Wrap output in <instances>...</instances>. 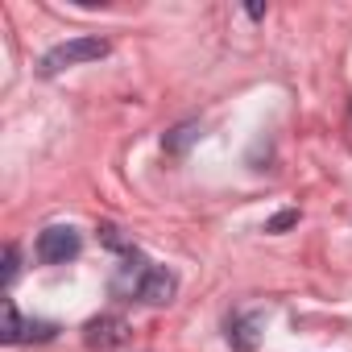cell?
<instances>
[{"mask_svg":"<svg viewBox=\"0 0 352 352\" xmlns=\"http://www.w3.org/2000/svg\"><path fill=\"white\" fill-rule=\"evenodd\" d=\"M120 294H129V298H141V302H149V307H166L170 298H174V290H179V278H174L166 265H149L137 249L124 257V265H120V274H116V282H112Z\"/></svg>","mask_w":352,"mask_h":352,"instance_id":"cell-1","label":"cell"},{"mask_svg":"<svg viewBox=\"0 0 352 352\" xmlns=\"http://www.w3.org/2000/svg\"><path fill=\"white\" fill-rule=\"evenodd\" d=\"M17 245H5V286H13L17 282Z\"/></svg>","mask_w":352,"mask_h":352,"instance_id":"cell-10","label":"cell"},{"mask_svg":"<svg viewBox=\"0 0 352 352\" xmlns=\"http://www.w3.org/2000/svg\"><path fill=\"white\" fill-rule=\"evenodd\" d=\"M83 340H87V348L116 352V348L129 340V323H124L120 315H96V319H87V327H83Z\"/></svg>","mask_w":352,"mask_h":352,"instance_id":"cell-5","label":"cell"},{"mask_svg":"<svg viewBox=\"0 0 352 352\" xmlns=\"http://www.w3.org/2000/svg\"><path fill=\"white\" fill-rule=\"evenodd\" d=\"M112 46H108V38H71V42H63V46H54V50H46V58H42V75L50 79V75H58V71H67V67H79V63H96V58H104Z\"/></svg>","mask_w":352,"mask_h":352,"instance_id":"cell-2","label":"cell"},{"mask_svg":"<svg viewBox=\"0 0 352 352\" xmlns=\"http://www.w3.org/2000/svg\"><path fill=\"white\" fill-rule=\"evenodd\" d=\"M257 340H261V311H245L228 319V344L236 352H253Z\"/></svg>","mask_w":352,"mask_h":352,"instance_id":"cell-6","label":"cell"},{"mask_svg":"<svg viewBox=\"0 0 352 352\" xmlns=\"http://www.w3.org/2000/svg\"><path fill=\"white\" fill-rule=\"evenodd\" d=\"M54 336H58L54 323H46V319H21L17 307H13V298H5V323H0V340H5V344H34V340L46 344Z\"/></svg>","mask_w":352,"mask_h":352,"instance_id":"cell-4","label":"cell"},{"mask_svg":"<svg viewBox=\"0 0 352 352\" xmlns=\"http://www.w3.org/2000/svg\"><path fill=\"white\" fill-rule=\"evenodd\" d=\"M79 249H83V241H79V232H75L71 224H50V228H42V232H38V245H34V253H38L42 265H67V261L79 257Z\"/></svg>","mask_w":352,"mask_h":352,"instance_id":"cell-3","label":"cell"},{"mask_svg":"<svg viewBox=\"0 0 352 352\" xmlns=\"http://www.w3.org/2000/svg\"><path fill=\"white\" fill-rule=\"evenodd\" d=\"M294 224H298V208H286V212H278V216L265 220V232H286V228H294Z\"/></svg>","mask_w":352,"mask_h":352,"instance_id":"cell-8","label":"cell"},{"mask_svg":"<svg viewBox=\"0 0 352 352\" xmlns=\"http://www.w3.org/2000/svg\"><path fill=\"white\" fill-rule=\"evenodd\" d=\"M195 141H199V124H195V120H187V124L170 129V133L162 137V149H166V153H174V157H183Z\"/></svg>","mask_w":352,"mask_h":352,"instance_id":"cell-7","label":"cell"},{"mask_svg":"<svg viewBox=\"0 0 352 352\" xmlns=\"http://www.w3.org/2000/svg\"><path fill=\"white\" fill-rule=\"evenodd\" d=\"M100 236H104V245H108V249H116V253H124V257L133 253V245H129V241L120 236V228H112V224H104V228H100Z\"/></svg>","mask_w":352,"mask_h":352,"instance_id":"cell-9","label":"cell"}]
</instances>
